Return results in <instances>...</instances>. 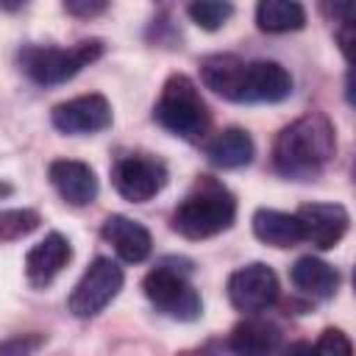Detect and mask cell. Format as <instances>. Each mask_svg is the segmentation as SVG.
Returning <instances> with one entry per match:
<instances>
[{
  "label": "cell",
  "mask_w": 356,
  "mask_h": 356,
  "mask_svg": "<svg viewBox=\"0 0 356 356\" xmlns=\"http://www.w3.org/2000/svg\"><path fill=\"white\" fill-rule=\"evenodd\" d=\"M206 89L231 103H281L292 95V75L270 58L245 61L234 53H211L200 61Z\"/></svg>",
  "instance_id": "6da1fadb"
},
{
  "label": "cell",
  "mask_w": 356,
  "mask_h": 356,
  "mask_svg": "<svg viewBox=\"0 0 356 356\" xmlns=\"http://www.w3.org/2000/svg\"><path fill=\"white\" fill-rule=\"evenodd\" d=\"M337 153L334 122L323 111H309L284 125L273 142V170L292 181H314Z\"/></svg>",
  "instance_id": "7a4b0ae2"
},
{
  "label": "cell",
  "mask_w": 356,
  "mask_h": 356,
  "mask_svg": "<svg viewBox=\"0 0 356 356\" xmlns=\"http://www.w3.org/2000/svg\"><path fill=\"white\" fill-rule=\"evenodd\" d=\"M234 220H236L234 192L222 181L211 175H200L195 186L186 192V197L172 209L170 225L184 239L197 242V239H209L228 231Z\"/></svg>",
  "instance_id": "3957f363"
},
{
  "label": "cell",
  "mask_w": 356,
  "mask_h": 356,
  "mask_svg": "<svg viewBox=\"0 0 356 356\" xmlns=\"http://www.w3.org/2000/svg\"><path fill=\"white\" fill-rule=\"evenodd\" d=\"M153 120L167 134L184 142H203L211 128V111L197 83L184 72H172L164 81L161 95L153 106Z\"/></svg>",
  "instance_id": "277c9868"
},
{
  "label": "cell",
  "mask_w": 356,
  "mask_h": 356,
  "mask_svg": "<svg viewBox=\"0 0 356 356\" xmlns=\"http://www.w3.org/2000/svg\"><path fill=\"white\" fill-rule=\"evenodd\" d=\"M189 273L192 264L186 259H164L142 278L145 298L156 312L178 323H195L203 314V298L192 286Z\"/></svg>",
  "instance_id": "5b68a950"
},
{
  "label": "cell",
  "mask_w": 356,
  "mask_h": 356,
  "mask_svg": "<svg viewBox=\"0 0 356 356\" xmlns=\"http://www.w3.org/2000/svg\"><path fill=\"white\" fill-rule=\"evenodd\" d=\"M103 56L100 39H83L72 47H53V44H25L17 53L19 70L39 86H58L72 81L83 67Z\"/></svg>",
  "instance_id": "8992f818"
},
{
  "label": "cell",
  "mask_w": 356,
  "mask_h": 356,
  "mask_svg": "<svg viewBox=\"0 0 356 356\" xmlns=\"http://www.w3.org/2000/svg\"><path fill=\"white\" fill-rule=\"evenodd\" d=\"M167 164L145 150L120 153L111 164V184L128 203H147L167 186Z\"/></svg>",
  "instance_id": "52a82bcc"
},
{
  "label": "cell",
  "mask_w": 356,
  "mask_h": 356,
  "mask_svg": "<svg viewBox=\"0 0 356 356\" xmlns=\"http://www.w3.org/2000/svg\"><path fill=\"white\" fill-rule=\"evenodd\" d=\"M122 267L108 259V256H97L81 275V281L72 286L70 298H67V309L78 317V320H89L95 314H100L122 289Z\"/></svg>",
  "instance_id": "ba28073f"
},
{
  "label": "cell",
  "mask_w": 356,
  "mask_h": 356,
  "mask_svg": "<svg viewBox=\"0 0 356 356\" xmlns=\"http://www.w3.org/2000/svg\"><path fill=\"white\" fill-rule=\"evenodd\" d=\"M228 300L242 314L267 312L278 300V275L264 261H250L231 273L228 278Z\"/></svg>",
  "instance_id": "9c48e42d"
},
{
  "label": "cell",
  "mask_w": 356,
  "mask_h": 356,
  "mask_svg": "<svg viewBox=\"0 0 356 356\" xmlns=\"http://www.w3.org/2000/svg\"><path fill=\"white\" fill-rule=\"evenodd\" d=\"M50 122L56 131L67 136H92L111 128L114 114H111V103L103 95L89 92V95H78L64 103H56L50 111Z\"/></svg>",
  "instance_id": "30bf717a"
},
{
  "label": "cell",
  "mask_w": 356,
  "mask_h": 356,
  "mask_svg": "<svg viewBox=\"0 0 356 356\" xmlns=\"http://www.w3.org/2000/svg\"><path fill=\"white\" fill-rule=\"evenodd\" d=\"M295 217L303 225V242H312L320 250L337 248L350 225V214L342 203H303Z\"/></svg>",
  "instance_id": "8fae6325"
},
{
  "label": "cell",
  "mask_w": 356,
  "mask_h": 356,
  "mask_svg": "<svg viewBox=\"0 0 356 356\" xmlns=\"http://www.w3.org/2000/svg\"><path fill=\"white\" fill-rule=\"evenodd\" d=\"M47 178H50L53 189L61 195V200H67L70 206H89V203H95V197L100 192L95 170L86 161H78V159L50 161Z\"/></svg>",
  "instance_id": "7c38bea8"
},
{
  "label": "cell",
  "mask_w": 356,
  "mask_h": 356,
  "mask_svg": "<svg viewBox=\"0 0 356 356\" xmlns=\"http://www.w3.org/2000/svg\"><path fill=\"white\" fill-rule=\"evenodd\" d=\"M70 259H72L70 239L64 234H58V231H50L25 256V278H28V284L36 286V289L53 284V278L70 264Z\"/></svg>",
  "instance_id": "4fadbf2b"
},
{
  "label": "cell",
  "mask_w": 356,
  "mask_h": 356,
  "mask_svg": "<svg viewBox=\"0 0 356 356\" xmlns=\"http://www.w3.org/2000/svg\"><path fill=\"white\" fill-rule=\"evenodd\" d=\"M100 236L114 248V253L122 259V261H128V264H139V261H145L147 256H150V250H153V236H150V231L142 225V222H136V220H131V217H125V214H108L106 220H103V225H100Z\"/></svg>",
  "instance_id": "5bb4252c"
},
{
  "label": "cell",
  "mask_w": 356,
  "mask_h": 356,
  "mask_svg": "<svg viewBox=\"0 0 356 356\" xmlns=\"http://www.w3.org/2000/svg\"><path fill=\"white\" fill-rule=\"evenodd\" d=\"M281 345V328L264 317H245L228 334V350L234 356H273Z\"/></svg>",
  "instance_id": "9a60e30c"
},
{
  "label": "cell",
  "mask_w": 356,
  "mask_h": 356,
  "mask_svg": "<svg viewBox=\"0 0 356 356\" xmlns=\"http://www.w3.org/2000/svg\"><path fill=\"white\" fill-rule=\"evenodd\" d=\"M289 281L295 284V289H300L303 295L317 298V300H328L339 289L337 267L323 261V259H317V256H300L289 267Z\"/></svg>",
  "instance_id": "2e32d148"
},
{
  "label": "cell",
  "mask_w": 356,
  "mask_h": 356,
  "mask_svg": "<svg viewBox=\"0 0 356 356\" xmlns=\"http://www.w3.org/2000/svg\"><path fill=\"white\" fill-rule=\"evenodd\" d=\"M206 156L220 170H239V167L253 161L256 145H253V139L245 128L231 125V128H222L220 134H214L206 142Z\"/></svg>",
  "instance_id": "e0dca14e"
},
{
  "label": "cell",
  "mask_w": 356,
  "mask_h": 356,
  "mask_svg": "<svg viewBox=\"0 0 356 356\" xmlns=\"http://www.w3.org/2000/svg\"><path fill=\"white\" fill-rule=\"evenodd\" d=\"M250 222L253 236L270 248H295L303 242V225L295 214L278 209H256Z\"/></svg>",
  "instance_id": "ac0fdd59"
},
{
  "label": "cell",
  "mask_w": 356,
  "mask_h": 356,
  "mask_svg": "<svg viewBox=\"0 0 356 356\" xmlns=\"http://www.w3.org/2000/svg\"><path fill=\"white\" fill-rule=\"evenodd\" d=\"M256 25L264 33H289L306 25V8L295 0H261L256 6Z\"/></svg>",
  "instance_id": "d6986e66"
},
{
  "label": "cell",
  "mask_w": 356,
  "mask_h": 356,
  "mask_svg": "<svg viewBox=\"0 0 356 356\" xmlns=\"http://www.w3.org/2000/svg\"><path fill=\"white\" fill-rule=\"evenodd\" d=\"M42 225L36 209H0V242H14L33 234Z\"/></svg>",
  "instance_id": "ffe728a7"
},
{
  "label": "cell",
  "mask_w": 356,
  "mask_h": 356,
  "mask_svg": "<svg viewBox=\"0 0 356 356\" xmlns=\"http://www.w3.org/2000/svg\"><path fill=\"white\" fill-rule=\"evenodd\" d=\"M186 14H189V19L197 28L217 31V28H222L231 19L234 6L231 3H220V0H197V3H189L186 6Z\"/></svg>",
  "instance_id": "44dd1931"
},
{
  "label": "cell",
  "mask_w": 356,
  "mask_h": 356,
  "mask_svg": "<svg viewBox=\"0 0 356 356\" xmlns=\"http://www.w3.org/2000/svg\"><path fill=\"white\" fill-rule=\"evenodd\" d=\"M47 345V337L42 331H28V334H14L0 342V356H33L39 348Z\"/></svg>",
  "instance_id": "7402d4cb"
},
{
  "label": "cell",
  "mask_w": 356,
  "mask_h": 356,
  "mask_svg": "<svg viewBox=\"0 0 356 356\" xmlns=\"http://www.w3.org/2000/svg\"><path fill=\"white\" fill-rule=\"evenodd\" d=\"M314 356H353V348H350V339L342 328H325L317 342L312 345Z\"/></svg>",
  "instance_id": "603a6c76"
},
{
  "label": "cell",
  "mask_w": 356,
  "mask_h": 356,
  "mask_svg": "<svg viewBox=\"0 0 356 356\" xmlns=\"http://www.w3.org/2000/svg\"><path fill=\"white\" fill-rule=\"evenodd\" d=\"M108 6L100 3V0H67L64 3V11L72 14V17H97L103 14Z\"/></svg>",
  "instance_id": "cb8c5ba5"
},
{
  "label": "cell",
  "mask_w": 356,
  "mask_h": 356,
  "mask_svg": "<svg viewBox=\"0 0 356 356\" xmlns=\"http://www.w3.org/2000/svg\"><path fill=\"white\" fill-rule=\"evenodd\" d=\"M273 356H314V350H312L309 342H292L289 348H284V350H278Z\"/></svg>",
  "instance_id": "d4e9b609"
},
{
  "label": "cell",
  "mask_w": 356,
  "mask_h": 356,
  "mask_svg": "<svg viewBox=\"0 0 356 356\" xmlns=\"http://www.w3.org/2000/svg\"><path fill=\"white\" fill-rule=\"evenodd\" d=\"M181 356H222L214 345H203V348H195V350H184Z\"/></svg>",
  "instance_id": "484cf974"
}]
</instances>
